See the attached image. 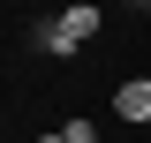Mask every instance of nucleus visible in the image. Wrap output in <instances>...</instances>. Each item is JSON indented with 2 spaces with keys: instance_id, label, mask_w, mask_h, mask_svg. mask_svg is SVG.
<instances>
[{
  "instance_id": "f257e3e1",
  "label": "nucleus",
  "mask_w": 151,
  "mask_h": 143,
  "mask_svg": "<svg viewBox=\"0 0 151 143\" xmlns=\"http://www.w3.org/2000/svg\"><path fill=\"white\" fill-rule=\"evenodd\" d=\"M98 30H106V8H98V0H68L60 15H45V23H38V53L76 60L83 45H98Z\"/></svg>"
},
{
  "instance_id": "f03ea898",
  "label": "nucleus",
  "mask_w": 151,
  "mask_h": 143,
  "mask_svg": "<svg viewBox=\"0 0 151 143\" xmlns=\"http://www.w3.org/2000/svg\"><path fill=\"white\" fill-rule=\"evenodd\" d=\"M113 113L129 128H151V75H121L113 83Z\"/></svg>"
},
{
  "instance_id": "7ed1b4c3",
  "label": "nucleus",
  "mask_w": 151,
  "mask_h": 143,
  "mask_svg": "<svg viewBox=\"0 0 151 143\" xmlns=\"http://www.w3.org/2000/svg\"><path fill=\"white\" fill-rule=\"evenodd\" d=\"M60 136H68V143H98V121H91V113H68Z\"/></svg>"
},
{
  "instance_id": "20e7f679",
  "label": "nucleus",
  "mask_w": 151,
  "mask_h": 143,
  "mask_svg": "<svg viewBox=\"0 0 151 143\" xmlns=\"http://www.w3.org/2000/svg\"><path fill=\"white\" fill-rule=\"evenodd\" d=\"M38 143H68V136H60V128H45V136H38Z\"/></svg>"
},
{
  "instance_id": "39448f33",
  "label": "nucleus",
  "mask_w": 151,
  "mask_h": 143,
  "mask_svg": "<svg viewBox=\"0 0 151 143\" xmlns=\"http://www.w3.org/2000/svg\"><path fill=\"white\" fill-rule=\"evenodd\" d=\"M144 23H151V0H144Z\"/></svg>"
}]
</instances>
